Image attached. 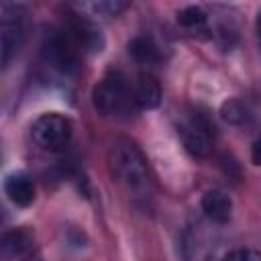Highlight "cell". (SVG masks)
<instances>
[{"label":"cell","instance_id":"ba28073f","mask_svg":"<svg viewBox=\"0 0 261 261\" xmlns=\"http://www.w3.org/2000/svg\"><path fill=\"white\" fill-rule=\"evenodd\" d=\"M133 90H135L137 106L141 110H151V108L159 106L161 88H159V82L155 80V75L151 71H141L137 75V80L133 82Z\"/></svg>","mask_w":261,"mask_h":261},{"label":"cell","instance_id":"277c9868","mask_svg":"<svg viewBox=\"0 0 261 261\" xmlns=\"http://www.w3.org/2000/svg\"><path fill=\"white\" fill-rule=\"evenodd\" d=\"M24 37V8L20 4L2 2L0 6V47L2 65L6 67L18 51Z\"/></svg>","mask_w":261,"mask_h":261},{"label":"cell","instance_id":"9c48e42d","mask_svg":"<svg viewBox=\"0 0 261 261\" xmlns=\"http://www.w3.org/2000/svg\"><path fill=\"white\" fill-rule=\"evenodd\" d=\"M4 194L16 206H31L35 200V184L27 173H10L4 179Z\"/></svg>","mask_w":261,"mask_h":261},{"label":"cell","instance_id":"30bf717a","mask_svg":"<svg viewBox=\"0 0 261 261\" xmlns=\"http://www.w3.org/2000/svg\"><path fill=\"white\" fill-rule=\"evenodd\" d=\"M33 243V237L29 230L24 228H12V230H6L2 234V241H0V253H2V259L10 261L14 257H20L22 253L29 251Z\"/></svg>","mask_w":261,"mask_h":261},{"label":"cell","instance_id":"7c38bea8","mask_svg":"<svg viewBox=\"0 0 261 261\" xmlns=\"http://www.w3.org/2000/svg\"><path fill=\"white\" fill-rule=\"evenodd\" d=\"M82 8H86V10H90L92 14H98V16H118L122 10L128 8V2H120V0H100V2L82 4Z\"/></svg>","mask_w":261,"mask_h":261},{"label":"cell","instance_id":"7a4b0ae2","mask_svg":"<svg viewBox=\"0 0 261 261\" xmlns=\"http://www.w3.org/2000/svg\"><path fill=\"white\" fill-rule=\"evenodd\" d=\"M92 102L102 116H110V118H128L139 108L135 100L133 84L120 71H108L94 86Z\"/></svg>","mask_w":261,"mask_h":261},{"label":"cell","instance_id":"8fae6325","mask_svg":"<svg viewBox=\"0 0 261 261\" xmlns=\"http://www.w3.org/2000/svg\"><path fill=\"white\" fill-rule=\"evenodd\" d=\"M128 53L141 65H153L161 59V51L151 37H135L128 43Z\"/></svg>","mask_w":261,"mask_h":261},{"label":"cell","instance_id":"5bb4252c","mask_svg":"<svg viewBox=\"0 0 261 261\" xmlns=\"http://www.w3.org/2000/svg\"><path fill=\"white\" fill-rule=\"evenodd\" d=\"M206 20H208L206 12L202 8H198V6H188L177 14V22L181 27H186V29H204Z\"/></svg>","mask_w":261,"mask_h":261},{"label":"cell","instance_id":"5b68a950","mask_svg":"<svg viewBox=\"0 0 261 261\" xmlns=\"http://www.w3.org/2000/svg\"><path fill=\"white\" fill-rule=\"evenodd\" d=\"M179 137L184 141L186 151L190 155L198 157V159L208 157L214 149V126L200 112H194V114H190L188 118L181 120Z\"/></svg>","mask_w":261,"mask_h":261},{"label":"cell","instance_id":"52a82bcc","mask_svg":"<svg viewBox=\"0 0 261 261\" xmlns=\"http://www.w3.org/2000/svg\"><path fill=\"white\" fill-rule=\"evenodd\" d=\"M202 212L214 224H226L232 214V200L222 190H208L202 196Z\"/></svg>","mask_w":261,"mask_h":261},{"label":"cell","instance_id":"9a60e30c","mask_svg":"<svg viewBox=\"0 0 261 261\" xmlns=\"http://www.w3.org/2000/svg\"><path fill=\"white\" fill-rule=\"evenodd\" d=\"M222 261H261V253L255 249H234Z\"/></svg>","mask_w":261,"mask_h":261},{"label":"cell","instance_id":"4fadbf2b","mask_svg":"<svg viewBox=\"0 0 261 261\" xmlns=\"http://www.w3.org/2000/svg\"><path fill=\"white\" fill-rule=\"evenodd\" d=\"M220 114L230 124H245L249 120V108L241 100H228V102H224Z\"/></svg>","mask_w":261,"mask_h":261},{"label":"cell","instance_id":"3957f363","mask_svg":"<svg viewBox=\"0 0 261 261\" xmlns=\"http://www.w3.org/2000/svg\"><path fill=\"white\" fill-rule=\"evenodd\" d=\"M80 53H82V47H80L77 39L73 37V33L67 29V24L61 29H53L45 35L43 57L51 67H55L63 73L75 71V67L80 63Z\"/></svg>","mask_w":261,"mask_h":261},{"label":"cell","instance_id":"6da1fadb","mask_svg":"<svg viewBox=\"0 0 261 261\" xmlns=\"http://www.w3.org/2000/svg\"><path fill=\"white\" fill-rule=\"evenodd\" d=\"M108 167L112 177L133 198L147 200L153 196V175L143 151L130 139L118 137L108 147Z\"/></svg>","mask_w":261,"mask_h":261},{"label":"cell","instance_id":"8992f818","mask_svg":"<svg viewBox=\"0 0 261 261\" xmlns=\"http://www.w3.org/2000/svg\"><path fill=\"white\" fill-rule=\"evenodd\" d=\"M33 139L45 149H61L71 139V122L59 112L41 114L33 124Z\"/></svg>","mask_w":261,"mask_h":261},{"label":"cell","instance_id":"e0dca14e","mask_svg":"<svg viewBox=\"0 0 261 261\" xmlns=\"http://www.w3.org/2000/svg\"><path fill=\"white\" fill-rule=\"evenodd\" d=\"M257 39H259V45H261V12L257 16Z\"/></svg>","mask_w":261,"mask_h":261},{"label":"cell","instance_id":"2e32d148","mask_svg":"<svg viewBox=\"0 0 261 261\" xmlns=\"http://www.w3.org/2000/svg\"><path fill=\"white\" fill-rule=\"evenodd\" d=\"M251 159L255 165H261V137H257L251 145Z\"/></svg>","mask_w":261,"mask_h":261}]
</instances>
